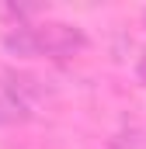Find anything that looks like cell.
<instances>
[{
    "instance_id": "obj_2",
    "label": "cell",
    "mask_w": 146,
    "mask_h": 149,
    "mask_svg": "<svg viewBox=\"0 0 146 149\" xmlns=\"http://www.w3.org/2000/svg\"><path fill=\"white\" fill-rule=\"evenodd\" d=\"M42 97H45V90H42V83H38L35 76H28V73H4V101H11L25 118L42 104Z\"/></svg>"
},
{
    "instance_id": "obj_5",
    "label": "cell",
    "mask_w": 146,
    "mask_h": 149,
    "mask_svg": "<svg viewBox=\"0 0 146 149\" xmlns=\"http://www.w3.org/2000/svg\"><path fill=\"white\" fill-rule=\"evenodd\" d=\"M136 73H139V80L146 83V52H139V56H136Z\"/></svg>"
},
{
    "instance_id": "obj_6",
    "label": "cell",
    "mask_w": 146,
    "mask_h": 149,
    "mask_svg": "<svg viewBox=\"0 0 146 149\" xmlns=\"http://www.w3.org/2000/svg\"><path fill=\"white\" fill-rule=\"evenodd\" d=\"M143 17H146V10H143Z\"/></svg>"
},
{
    "instance_id": "obj_4",
    "label": "cell",
    "mask_w": 146,
    "mask_h": 149,
    "mask_svg": "<svg viewBox=\"0 0 146 149\" xmlns=\"http://www.w3.org/2000/svg\"><path fill=\"white\" fill-rule=\"evenodd\" d=\"M129 52H136V42H132L129 35H118L115 38V59H132Z\"/></svg>"
},
{
    "instance_id": "obj_3",
    "label": "cell",
    "mask_w": 146,
    "mask_h": 149,
    "mask_svg": "<svg viewBox=\"0 0 146 149\" xmlns=\"http://www.w3.org/2000/svg\"><path fill=\"white\" fill-rule=\"evenodd\" d=\"M4 49L11 52V56H21V59H32L38 56V31L35 28H14V31H7L4 35Z\"/></svg>"
},
{
    "instance_id": "obj_1",
    "label": "cell",
    "mask_w": 146,
    "mask_h": 149,
    "mask_svg": "<svg viewBox=\"0 0 146 149\" xmlns=\"http://www.w3.org/2000/svg\"><path fill=\"white\" fill-rule=\"evenodd\" d=\"M38 31V56H52V59H66L73 52H80L87 45V35L77 28V24H66V21H52V24H42Z\"/></svg>"
}]
</instances>
